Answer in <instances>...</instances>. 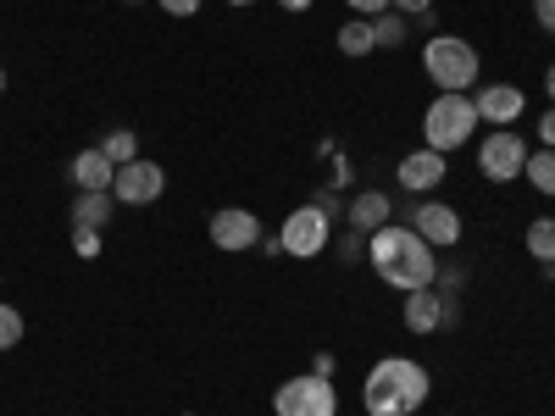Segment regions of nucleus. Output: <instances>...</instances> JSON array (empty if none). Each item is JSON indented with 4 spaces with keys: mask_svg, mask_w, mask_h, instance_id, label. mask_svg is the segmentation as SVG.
I'll use <instances>...</instances> for the list:
<instances>
[{
    "mask_svg": "<svg viewBox=\"0 0 555 416\" xmlns=\"http://www.w3.org/2000/svg\"><path fill=\"white\" fill-rule=\"evenodd\" d=\"M366 261H373V272L384 277L389 289L411 295V289H434V277H439V256L434 245L416 234V227H378L373 239H366Z\"/></svg>",
    "mask_w": 555,
    "mask_h": 416,
    "instance_id": "1",
    "label": "nucleus"
},
{
    "mask_svg": "<svg viewBox=\"0 0 555 416\" xmlns=\"http://www.w3.org/2000/svg\"><path fill=\"white\" fill-rule=\"evenodd\" d=\"M428 394H434V378H428V366L411 361V355H384L361 384L366 416H411V411L428 405Z\"/></svg>",
    "mask_w": 555,
    "mask_h": 416,
    "instance_id": "2",
    "label": "nucleus"
},
{
    "mask_svg": "<svg viewBox=\"0 0 555 416\" xmlns=\"http://www.w3.org/2000/svg\"><path fill=\"white\" fill-rule=\"evenodd\" d=\"M478 51L461 34H434L423 44V73L439 83V95H467V89L478 83Z\"/></svg>",
    "mask_w": 555,
    "mask_h": 416,
    "instance_id": "3",
    "label": "nucleus"
},
{
    "mask_svg": "<svg viewBox=\"0 0 555 416\" xmlns=\"http://www.w3.org/2000/svg\"><path fill=\"white\" fill-rule=\"evenodd\" d=\"M473 133H478V106H473V95H439V101L423 112V139H428V151H439V156L461 151Z\"/></svg>",
    "mask_w": 555,
    "mask_h": 416,
    "instance_id": "4",
    "label": "nucleus"
},
{
    "mask_svg": "<svg viewBox=\"0 0 555 416\" xmlns=\"http://www.w3.org/2000/svg\"><path fill=\"white\" fill-rule=\"evenodd\" d=\"M278 245H284V256H295V261H311V256H322V250L334 245V217L311 200V206H300V211L284 217Z\"/></svg>",
    "mask_w": 555,
    "mask_h": 416,
    "instance_id": "5",
    "label": "nucleus"
},
{
    "mask_svg": "<svg viewBox=\"0 0 555 416\" xmlns=\"http://www.w3.org/2000/svg\"><path fill=\"white\" fill-rule=\"evenodd\" d=\"M272 411H278V416H339V389H334V378L300 373V378H289V384H278Z\"/></svg>",
    "mask_w": 555,
    "mask_h": 416,
    "instance_id": "6",
    "label": "nucleus"
},
{
    "mask_svg": "<svg viewBox=\"0 0 555 416\" xmlns=\"http://www.w3.org/2000/svg\"><path fill=\"white\" fill-rule=\"evenodd\" d=\"M162 190H167V172H162L151 156L122 161V167H117V178H112L117 206H156V200H162Z\"/></svg>",
    "mask_w": 555,
    "mask_h": 416,
    "instance_id": "7",
    "label": "nucleus"
},
{
    "mask_svg": "<svg viewBox=\"0 0 555 416\" xmlns=\"http://www.w3.org/2000/svg\"><path fill=\"white\" fill-rule=\"evenodd\" d=\"M522 167H528V145H522V133L494 128V133L483 139V151H478V172H483L489 183H512V178H522Z\"/></svg>",
    "mask_w": 555,
    "mask_h": 416,
    "instance_id": "8",
    "label": "nucleus"
},
{
    "mask_svg": "<svg viewBox=\"0 0 555 416\" xmlns=\"http://www.w3.org/2000/svg\"><path fill=\"white\" fill-rule=\"evenodd\" d=\"M211 245L228 250V256L256 250V245H261V217L245 211V206H222V211H211Z\"/></svg>",
    "mask_w": 555,
    "mask_h": 416,
    "instance_id": "9",
    "label": "nucleus"
},
{
    "mask_svg": "<svg viewBox=\"0 0 555 416\" xmlns=\"http://www.w3.org/2000/svg\"><path fill=\"white\" fill-rule=\"evenodd\" d=\"M411 227L423 234L434 250H450V245H461V234H467V222H461V211L455 206H444V200H423L411 211Z\"/></svg>",
    "mask_w": 555,
    "mask_h": 416,
    "instance_id": "10",
    "label": "nucleus"
},
{
    "mask_svg": "<svg viewBox=\"0 0 555 416\" xmlns=\"http://www.w3.org/2000/svg\"><path fill=\"white\" fill-rule=\"evenodd\" d=\"M444 322H455V300L439 289H411L405 295V328L411 334H439Z\"/></svg>",
    "mask_w": 555,
    "mask_h": 416,
    "instance_id": "11",
    "label": "nucleus"
},
{
    "mask_svg": "<svg viewBox=\"0 0 555 416\" xmlns=\"http://www.w3.org/2000/svg\"><path fill=\"white\" fill-rule=\"evenodd\" d=\"M473 106H478V122L505 128V122H517V117L528 112V95H522L517 83H483L478 95H473Z\"/></svg>",
    "mask_w": 555,
    "mask_h": 416,
    "instance_id": "12",
    "label": "nucleus"
},
{
    "mask_svg": "<svg viewBox=\"0 0 555 416\" xmlns=\"http://www.w3.org/2000/svg\"><path fill=\"white\" fill-rule=\"evenodd\" d=\"M444 172H450V167H444V156H439V151H411V156L395 167V178L405 183L411 195H428V190H439Z\"/></svg>",
    "mask_w": 555,
    "mask_h": 416,
    "instance_id": "13",
    "label": "nucleus"
},
{
    "mask_svg": "<svg viewBox=\"0 0 555 416\" xmlns=\"http://www.w3.org/2000/svg\"><path fill=\"white\" fill-rule=\"evenodd\" d=\"M350 227H356L361 239H373L378 227H389V195L384 190H361L350 200Z\"/></svg>",
    "mask_w": 555,
    "mask_h": 416,
    "instance_id": "14",
    "label": "nucleus"
},
{
    "mask_svg": "<svg viewBox=\"0 0 555 416\" xmlns=\"http://www.w3.org/2000/svg\"><path fill=\"white\" fill-rule=\"evenodd\" d=\"M67 172H73V183H78V190H112V178H117V167L106 161V151H101V145L78 151Z\"/></svg>",
    "mask_w": 555,
    "mask_h": 416,
    "instance_id": "15",
    "label": "nucleus"
},
{
    "mask_svg": "<svg viewBox=\"0 0 555 416\" xmlns=\"http://www.w3.org/2000/svg\"><path fill=\"white\" fill-rule=\"evenodd\" d=\"M117 211V195L112 190H78L73 200V227H106Z\"/></svg>",
    "mask_w": 555,
    "mask_h": 416,
    "instance_id": "16",
    "label": "nucleus"
},
{
    "mask_svg": "<svg viewBox=\"0 0 555 416\" xmlns=\"http://www.w3.org/2000/svg\"><path fill=\"white\" fill-rule=\"evenodd\" d=\"M339 51H345V56H373V51H378L373 17H350V23L339 28Z\"/></svg>",
    "mask_w": 555,
    "mask_h": 416,
    "instance_id": "17",
    "label": "nucleus"
},
{
    "mask_svg": "<svg viewBox=\"0 0 555 416\" xmlns=\"http://www.w3.org/2000/svg\"><path fill=\"white\" fill-rule=\"evenodd\" d=\"M373 39H378V51H400V44L411 39V17H400L395 6L373 17Z\"/></svg>",
    "mask_w": 555,
    "mask_h": 416,
    "instance_id": "18",
    "label": "nucleus"
},
{
    "mask_svg": "<svg viewBox=\"0 0 555 416\" xmlns=\"http://www.w3.org/2000/svg\"><path fill=\"white\" fill-rule=\"evenodd\" d=\"M522 178L533 183L539 195H555V151H550V145L528 151V167H522Z\"/></svg>",
    "mask_w": 555,
    "mask_h": 416,
    "instance_id": "19",
    "label": "nucleus"
},
{
    "mask_svg": "<svg viewBox=\"0 0 555 416\" xmlns=\"http://www.w3.org/2000/svg\"><path fill=\"white\" fill-rule=\"evenodd\" d=\"M528 256H533L539 266H555V217H539V222L528 227Z\"/></svg>",
    "mask_w": 555,
    "mask_h": 416,
    "instance_id": "20",
    "label": "nucleus"
},
{
    "mask_svg": "<svg viewBox=\"0 0 555 416\" xmlns=\"http://www.w3.org/2000/svg\"><path fill=\"white\" fill-rule=\"evenodd\" d=\"M101 151H106V161H112V167H122V161H133V156H139V139H133V128H112V133L101 139Z\"/></svg>",
    "mask_w": 555,
    "mask_h": 416,
    "instance_id": "21",
    "label": "nucleus"
},
{
    "mask_svg": "<svg viewBox=\"0 0 555 416\" xmlns=\"http://www.w3.org/2000/svg\"><path fill=\"white\" fill-rule=\"evenodd\" d=\"M12 344H23V311L0 300V350H12Z\"/></svg>",
    "mask_w": 555,
    "mask_h": 416,
    "instance_id": "22",
    "label": "nucleus"
},
{
    "mask_svg": "<svg viewBox=\"0 0 555 416\" xmlns=\"http://www.w3.org/2000/svg\"><path fill=\"white\" fill-rule=\"evenodd\" d=\"M73 250H78L83 261H95V256H101V227H73Z\"/></svg>",
    "mask_w": 555,
    "mask_h": 416,
    "instance_id": "23",
    "label": "nucleus"
},
{
    "mask_svg": "<svg viewBox=\"0 0 555 416\" xmlns=\"http://www.w3.org/2000/svg\"><path fill=\"white\" fill-rule=\"evenodd\" d=\"M389 6H395L400 17H428V12H434V0H389Z\"/></svg>",
    "mask_w": 555,
    "mask_h": 416,
    "instance_id": "24",
    "label": "nucleus"
},
{
    "mask_svg": "<svg viewBox=\"0 0 555 416\" xmlns=\"http://www.w3.org/2000/svg\"><path fill=\"white\" fill-rule=\"evenodd\" d=\"M156 6H162L167 17H195V12H201V0H156Z\"/></svg>",
    "mask_w": 555,
    "mask_h": 416,
    "instance_id": "25",
    "label": "nucleus"
},
{
    "mask_svg": "<svg viewBox=\"0 0 555 416\" xmlns=\"http://www.w3.org/2000/svg\"><path fill=\"white\" fill-rule=\"evenodd\" d=\"M345 6H350L356 17H378V12H389V0H345Z\"/></svg>",
    "mask_w": 555,
    "mask_h": 416,
    "instance_id": "26",
    "label": "nucleus"
},
{
    "mask_svg": "<svg viewBox=\"0 0 555 416\" xmlns=\"http://www.w3.org/2000/svg\"><path fill=\"white\" fill-rule=\"evenodd\" d=\"M533 17L544 23V34H555V0H533Z\"/></svg>",
    "mask_w": 555,
    "mask_h": 416,
    "instance_id": "27",
    "label": "nucleus"
},
{
    "mask_svg": "<svg viewBox=\"0 0 555 416\" xmlns=\"http://www.w3.org/2000/svg\"><path fill=\"white\" fill-rule=\"evenodd\" d=\"M539 145H550V151H555V106L539 117Z\"/></svg>",
    "mask_w": 555,
    "mask_h": 416,
    "instance_id": "28",
    "label": "nucleus"
},
{
    "mask_svg": "<svg viewBox=\"0 0 555 416\" xmlns=\"http://www.w3.org/2000/svg\"><path fill=\"white\" fill-rule=\"evenodd\" d=\"M311 373H317V378H334V373H339V361H334L328 350H322V355L311 361Z\"/></svg>",
    "mask_w": 555,
    "mask_h": 416,
    "instance_id": "29",
    "label": "nucleus"
},
{
    "mask_svg": "<svg viewBox=\"0 0 555 416\" xmlns=\"http://www.w3.org/2000/svg\"><path fill=\"white\" fill-rule=\"evenodd\" d=\"M278 6H284V12H295V17H300V12H311V0H278Z\"/></svg>",
    "mask_w": 555,
    "mask_h": 416,
    "instance_id": "30",
    "label": "nucleus"
},
{
    "mask_svg": "<svg viewBox=\"0 0 555 416\" xmlns=\"http://www.w3.org/2000/svg\"><path fill=\"white\" fill-rule=\"evenodd\" d=\"M544 95H550V106H555V67L544 73Z\"/></svg>",
    "mask_w": 555,
    "mask_h": 416,
    "instance_id": "31",
    "label": "nucleus"
},
{
    "mask_svg": "<svg viewBox=\"0 0 555 416\" xmlns=\"http://www.w3.org/2000/svg\"><path fill=\"white\" fill-rule=\"evenodd\" d=\"M0 95H7V67H0Z\"/></svg>",
    "mask_w": 555,
    "mask_h": 416,
    "instance_id": "32",
    "label": "nucleus"
},
{
    "mask_svg": "<svg viewBox=\"0 0 555 416\" xmlns=\"http://www.w3.org/2000/svg\"><path fill=\"white\" fill-rule=\"evenodd\" d=\"M228 6H256V0H228Z\"/></svg>",
    "mask_w": 555,
    "mask_h": 416,
    "instance_id": "33",
    "label": "nucleus"
},
{
    "mask_svg": "<svg viewBox=\"0 0 555 416\" xmlns=\"http://www.w3.org/2000/svg\"><path fill=\"white\" fill-rule=\"evenodd\" d=\"M550 284H555V266H550Z\"/></svg>",
    "mask_w": 555,
    "mask_h": 416,
    "instance_id": "34",
    "label": "nucleus"
},
{
    "mask_svg": "<svg viewBox=\"0 0 555 416\" xmlns=\"http://www.w3.org/2000/svg\"><path fill=\"white\" fill-rule=\"evenodd\" d=\"M128 6H139V0H128Z\"/></svg>",
    "mask_w": 555,
    "mask_h": 416,
    "instance_id": "35",
    "label": "nucleus"
},
{
    "mask_svg": "<svg viewBox=\"0 0 555 416\" xmlns=\"http://www.w3.org/2000/svg\"><path fill=\"white\" fill-rule=\"evenodd\" d=\"M183 416H195V411H183Z\"/></svg>",
    "mask_w": 555,
    "mask_h": 416,
    "instance_id": "36",
    "label": "nucleus"
}]
</instances>
